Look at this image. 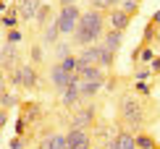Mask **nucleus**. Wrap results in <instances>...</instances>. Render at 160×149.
<instances>
[{
  "label": "nucleus",
  "instance_id": "f257e3e1",
  "mask_svg": "<svg viewBox=\"0 0 160 149\" xmlns=\"http://www.w3.org/2000/svg\"><path fill=\"white\" fill-rule=\"evenodd\" d=\"M105 21H108V18H105L102 11H97V8L82 13L79 21H76V29L71 31V37H74V42H71V45L87 47V45H95L97 39H102V34H105Z\"/></svg>",
  "mask_w": 160,
  "mask_h": 149
},
{
  "label": "nucleus",
  "instance_id": "f03ea898",
  "mask_svg": "<svg viewBox=\"0 0 160 149\" xmlns=\"http://www.w3.org/2000/svg\"><path fill=\"white\" fill-rule=\"evenodd\" d=\"M118 110H121L123 123H129V128H142V123H144V113H142V105H139L137 97L123 94V97H121V105H118Z\"/></svg>",
  "mask_w": 160,
  "mask_h": 149
},
{
  "label": "nucleus",
  "instance_id": "7ed1b4c3",
  "mask_svg": "<svg viewBox=\"0 0 160 149\" xmlns=\"http://www.w3.org/2000/svg\"><path fill=\"white\" fill-rule=\"evenodd\" d=\"M79 16H82L79 5H63V8L58 11V16L52 18V21H55V26H58V31H61V34H71V31L76 29Z\"/></svg>",
  "mask_w": 160,
  "mask_h": 149
},
{
  "label": "nucleus",
  "instance_id": "20e7f679",
  "mask_svg": "<svg viewBox=\"0 0 160 149\" xmlns=\"http://www.w3.org/2000/svg\"><path fill=\"white\" fill-rule=\"evenodd\" d=\"M18 63H21L18 47L11 45V42H3V47H0V65H3V73H5V71H13Z\"/></svg>",
  "mask_w": 160,
  "mask_h": 149
},
{
  "label": "nucleus",
  "instance_id": "39448f33",
  "mask_svg": "<svg viewBox=\"0 0 160 149\" xmlns=\"http://www.w3.org/2000/svg\"><path fill=\"white\" fill-rule=\"evenodd\" d=\"M63 136H66V144H68L71 149H89L92 147L89 131H82V128H68Z\"/></svg>",
  "mask_w": 160,
  "mask_h": 149
},
{
  "label": "nucleus",
  "instance_id": "423d86ee",
  "mask_svg": "<svg viewBox=\"0 0 160 149\" xmlns=\"http://www.w3.org/2000/svg\"><path fill=\"white\" fill-rule=\"evenodd\" d=\"M95 123V105L87 107H76L74 118H71V128H82V131H89V126Z\"/></svg>",
  "mask_w": 160,
  "mask_h": 149
},
{
  "label": "nucleus",
  "instance_id": "0eeeda50",
  "mask_svg": "<svg viewBox=\"0 0 160 149\" xmlns=\"http://www.w3.org/2000/svg\"><path fill=\"white\" fill-rule=\"evenodd\" d=\"M74 81H76V76H74V73H68V71H63L58 63L50 68V84H52V89H55V92H63L66 86L74 84Z\"/></svg>",
  "mask_w": 160,
  "mask_h": 149
},
{
  "label": "nucleus",
  "instance_id": "6e6552de",
  "mask_svg": "<svg viewBox=\"0 0 160 149\" xmlns=\"http://www.w3.org/2000/svg\"><path fill=\"white\" fill-rule=\"evenodd\" d=\"M61 102L68 107V110H76V107L82 105V94H79V79L74 81V84H68V86L61 92Z\"/></svg>",
  "mask_w": 160,
  "mask_h": 149
},
{
  "label": "nucleus",
  "instance_id": "1a4fd4ad",
  "mask_svg": "<svg viewBox=\"0 0 160 149\" xmlns=\"http://www.w3.org/2000/svg\"><path fill=\"white\" fill-rule=\"evenodd\" d=\"M108 24H110V29H116V31H126V29H129V24H131V16H129V13H123L121 8H110Z\"/></svg>",
  "mask_w": 160,
  "mask_h": 149
},
{
  "label": "nucleus",
  "instance_id": "9d476101",
  "mask_svg": "<svg viewBox=\"0 0 160 149\" xmlns=\"http://www.w3.org/2000/svg\"><path fill=\"white\" fill-rule=\"evenodd\" d=\"M39 5H42V0H18V5H16V13L24 18V21H32V18L37 16Z\"/></svg>",
  "mask_w": 160,
  "mask_h": 149
},
{
  "label": "nucleus",
  "instance_id": "9b49d317",
  "mask_svg": "<svg viewBox=\"0 0 160 149\" xmlns=\"http://www.w3.org/2000/svg\"><path fill=\"white\" fill-rule=\"evenodd\" d=\"M18 76H21V86L24 89H34L37 86V71L32 63H18Z\"/></svg>",
  "mask_w": 160,
  "mask_h": 149
},
{
  "label": "nucleus",
  "instance_id": "f8f14e48",
  "mask_svg": "<svg viewBox=\"0 0 160 149\" xmlns=\"http://www.w3.org/2000/svg\"><path fill=\"white\" fill-rule=\"evenodd\" d=\"M39 149H71V147L66 144L63 133H48V136H42V141H39Z\"/></svg>",
  "mask_w": 160,
  "mask_h": 149
},
{
  "label": "nucleus",
  "instance_id": "ddd939ff",
  "mask_svg": "<svg viewBox=\"0 0 160 149\" xmlns=\"http://www.w3.org/2000/svg\"><path fill=\"white\" fill-rule=\"evenodd\" d=\"M102 86H105V81H84V79H79V94H82V99L95 97Z\"/></svg>",
  "mask_w": 160,
  "mask_h": 149
},
{
  "label": "nucleus",
  "instance_id": "4468645a",
  "mask_svg": "<svg viewBox=\"0 0 160 149\" xmlns=\"http://www.w3.org/2000/svg\"><path fill=\"white\" fill-rule=\"evenodd\" d=\"M113 58H116V52H110L108 47L100 42V45H97V63H95V65H100V68H105V71H110V68H113Z\"/></svg>",
  "mask_w": 160,
  "mask_h": 149
},
{
  "label": "nucleus",
  "instance_id": "2eb2a0df",
  "mask_svg": "<svg viewBox=\"0 0 160 149\" xmlns=\"http://www.w3.org/2000/svg\"><path fill=\"white\" fill-rule=\"evenodd\" d=\"M58 39H61V31H58V26H55V21L45 24V26H42V42H39V45L50 47V45H55Z\"/></svg>",
  "mask_w": 160,
  "mask_h": 149
},
{
  "label": "nucleus",
  "instance_id": "dca6fc26",
  "mask_svg": "<svg viewBox=\"0 0 160 149\" xmlns=\"http://www.w3.org/2000/svg\"><path fill=\"white\" fill-rule=\"evenodd\" d=\"M76 60H79V63H84V65H95V63H97V42L82 47L79 55H76Z\"/></svg>",
  "mask_w": 160,
  "mask_h": 149
},
{
  "label": "nucleus",
  "instance_id": "f3484780",
  "mask_svg": "<svg viewBox=\"0 0 160 149\" xmlns=\"http://www.w3.org/2000/svg\"><path fill=\"white\" fill-rule=\"evenodd\" d=\"M123 42V31H116V29H108V34H102V45L108 47L110 52H116Z\"/></svg>",
  "mask_w": 160,
  "mask_h": 149
},
{
  "label": "nucleus",
  "instance_id": "a211bd4d",
  "mask_svg": "<svg viewBox=\"0 0 160 149\" xmlns=\"http://www.w3.org/2000/svg\"><path fill=\"white\" fill-rule=\"evenodd\" d=\"M79 79H84V81H105L108 76H105V68H100V65H87Z\"/></svg>",
  "mask_w": 160,
  "mask_h": 149
},
{
  "label": "nucleus",
  "instance_id": "6ab92c4d",
  "mask_svg": "<svg viewBox=\"0 0 160 149\" xmlns=\"http://www.w3.org/2000/svg\"><path fill=\"white\" fill-rule=\"evenodd\" d=\"M18 105H21V99H18V92L5 89L3 94H0V107H3V110H11V107H18Z\"/></svg>",
  "mask_w": 160,
  "mask_h": 149
},
{
  "label": "nucleus",
  "instance_id": "aec40b11",
  "mask_svg": "<svg viewBox=\"0 0 160 149\" xmlns=\"http://www.w3.org/2000/svg\"><path fill=\"white\" fill-rule=\"evenodd\" d=\"M116 149H137L134 136H131L129 131H121V133L116 136Z\"/></svg>",
  "mask_w": 160,
  "mask_h": 149
},
{
  "label": "nucleus",
  "instance_id": "412c9836",
  "mask_svg": "<svg viewBox=\"0 0 160 149\" xmlns=\"http://www.w3.org/2000/svg\"><path fill=\"white\" fill-rule=\"evenodd\" d=\"M134 144H137V149H158L155 139L147 136V133H139V136H134Z\"/></svg>",
  "mask_w": 160,
  "mask_h": 149
},
{
  "label": "nucleus",
  "instance_id": "4be33fe9",
  "mask_svg": "<svg viewBox=\"0 0 160 149\" xmlns=\"http://www.w3.org/2000/svg\"><path fill=\"white\" fill-rule=\"evenodd\" d=\"M34 18H37V24H39V26L50 24V21H52V11H50V5H48V3L39 5V11H37V16H34Z\"/></svg>",
  "mask_w": 160,
  "mask_h": 149
},
{
  "label": "nucleus",
  "instance_id": "5701e85b",
  "mask_svg": "<svg viewBox=\"0 0 160 149\" xmlns=\"http://www.w3.org/2000/svg\"><path fill=\"white\" fill-rule=\"evenodd\" d=\"M21 118L29 123L32 118H39V107L34 105V102H24V107H21Z\"/></svg>",
  "mask_w": 160,
  "mask_h": 149
},
{
  "label": "nucleus",
  "instance_id": "b1692460",
  "mask_svg": "<svg viewBox=\"0 0 160 149\" xmlns=\"http://www.w3.org/2000/svg\"><path fill=\"white\" fill-rule=\"evenodd\" d=\"M52 47H55L58 60H61V58H66V55H74V45H71V42H61V39H58V42L52 45Z\"/></svg>",
  "mask_w": 160,
  "mask_h": 149
},
{
  "label": "nucleus",
  "instance_id": "393cba45",
  "mask_svg": "<svg viewBox=\"0 0 160 149\" xmlns=\"http://www.w3.org/2000/svg\"><path fill=\"white\" fill-rule=\"evenodd\" d=\"M137 60H139V63H152V60H155V52H152V47H150V45H144L142 50L137 52Z\"/></svg>",
  "mask_w": 160,
  "mask_h": 149
},
{
  "label": "nucleus",
  "instance_id": "a878e982",
  "mask_svg": "<svg viewBox=\"0 0 160 149\" xmlns=\"http://www.w3.org/2000/svg\"><path fill=\"white\" fill-rule=\"evenodd\" d=\"M58 65H61L63 71L74 73V71H76V55H66V58H61V60H58Z\"/></svg>",
  "mask_w": 160,
  "mask_h": 149
},
{
  "label": "nucleus",
  "instance_id": "bb28decb",
  "mask_svg": "<svg viewBox=\"0 0 160 149\" xmlns=\"http://www.w3.org/2000/svg\"><path fill=\"white\" fill-rule=\"evenodd\" d=\"M121 11L129 13V16H134L139 11V0H121Z\"/></svg>",
  "mask_w": 160,
  "mask_h": 149
},
{
  "label": "nucleus",
  "instance_id": "cd10ccee",
  "mask_svg": "<svg viewBox=\"0 0 160 149\" xmlns=\"http://www.w3.org/2000/svg\"><path fill=\"white\" fill-rule=\"evenodd\" d=\"M118 3H121V0H92V5H95L97 11H110V8H116Z\"/></svg>",
  "mask_w": 160,
  "mask_h": 149
},
{
  "label": "nucleus",
  "instance_id": "c85d7f7f",
  "mask_svg": "<svg viewBox=\"0 0 160 149\" xmlns=\"http://www.w3.org/2000/svg\"><path fill=\"white\" fill-rule=\"evenodd\" d=\"M24 39V34L18 29H8V34H5V42H11V45H18Z\"/></svg>",
  "mask_w": 160,
  "mask_h": 149
},
{
  "label": "nucleus",
  "instance_id": "c756f323",
  "mask_svg": "<svg viewBox=\"0 0 160 149\" xmlns=\"http://www.w3.org/2000/svg\"><path fill=\"white\" fill-rule=\"evenodd\" d=\"M18 24V13H8V16H3V26L5 29H16Z\"/></svg>",
  "mask_w": 160,
  "mask_h": 149
},
{
  "label": "nucleus",
  "instance_id": "7c9ffc66",
  "mask_svg": "<svg viewBox=\"0 0 160 149\" xmlns=\"http://www.w3.org/2000/svg\"><path fill=\"white\" fill-rule=\"evenodd\" d=\"M32 63H42V45H34L32 47Z\"/></svg>",
  "mask_w": 160,
  "mask_h": 149
},
{
  "label": "nucleus",
  "instance_id": "2f4dec72",
  "mask_svg": "<svg viewBox=\"0 0 160 149\" xmlns=\"http://www.w3.org/2000/svg\"><path fill=\"white\" fill-rule=\"evenodd\" d=\"M26 126H29V123H26V120L21 118V115H18V120H16V136H24V131H26Z\"/></svg>",
  "mask_w": 160,
  "mask_h": 149
},
{
  "label": "nucleus",
  "instance_id": "473e14b6",
  "mask_svg": "<svg viewBox=\"0 0 160 149\" xmlns=\"http://www.w3.org/2000/svg\"><path fill=\"white\" fill-rule=\"evenodd\" d=\"M11 149H26V141L21 136H13L11 139Z\"/></svg>",
  "mask_w": 160,
  "mask_h": 149
},
{
  "label": "nucleus",
  "instance_id": "72a5a7b5",
  "mask_svg": "<svg viewBox=\"0 0 160 149\" xmlns=\"http://www.w3.org/2000/svg\"><path fill=\"white\" fill-rule=\"evenodd\" d=\"M137 92H139V94H150L152 86L147 84V81H137Z\"/></svg>",
  "mask_w": 160,
  "mask_h": 149
},
{
  "label": "nucleus",
  "instance_id": "f704fd0d",
  "mask_svg": "<svg viewBox=\"0 0 160 149\" xmlns=\"http://www.w3.org/2000/svg\"><path fill=\"white\" fill-rule=\"evenodd\" d=\"M5 126H8V110H3V107H0V133H3Z\"/></svg>",
  "mask_w": 160,
  "mask_h": 149
},
{
  "label": "nucleus",
  "instance_id": "c9c22d12",
  "mask_svg": "<svg viewBox=\"0 0 160 149\" xmlns=\"http://www.w3.org/2000/svg\"><path fill=\"white\" fill-rule=\"evenodd\" d=\"M150 73H152L150 68H139V71H137V81H147V79H150Z\"/></svg>",
  "mask_w": 160,
  "mask_h": 149
},
{
  "label": "nucleus",
  "instance_id": "e433bc0d",
  "mask_svg": "<svg viewBox=\"0 0 160 149\" xmlns=\"http://www.w3.org/2000/svg\"><path fill=\"white\" fill-rule=\"evenodd\" d=\"M5 89H8V79H5V73L0 71V94H3Z\"/></svg>",
  "mask_w": 160,
  "mask_h": 149
},
{
  "label": "nucleus",
  "instance_id": "4c0bfd02",
  "mask_svg": "<svg viewBox=\"0 0 160 149\" xmlns=\"http://www.w3.org/2000/svg\"><path fill=\"white\" fill-rule=\"evenodd\" d=\"M58 3H61V8H63V5H76L79 0H58Z\"/></svg>",
  "mask_w": 160,
  "mask_h": 149
},
{
  "label": "nucleus",
  "instance_id": "58836bf2",
  "mask_svg": "<svg viewBox=\"0 0 160 149\" xmlns=\"http://www.w3.org/2000/svg\"><path fill=\"white\" fill-rule=\"evenodd\" d=\"M152 68H155V71H160V58H155V60H152Z\"/></svg>",
  "mask_w": 160,
  "mask_h": 149
},
{
  "label": "nucleus",
  "instance_id": "ea45409f",
  "mask_svg": "<svg viewBox=\"0 0 160 149\" xmlns=\"http://www.w3.org/2000/svg\"><path fill=\"white\" fill-rule=\"evenodd\" d=\"M152 21H155V24H160V11L155 13V16H152Z\"/></svg>",
  "mask_w": 160,
  "mask_h": 149
},
{
  "label": "nucleus",
  "instance_id": "a19ab883",
  "mask_svg": "<svg viewBox=\"0 0 160 149\" xmlns=\"http://www.w3.org/2000/svg\"><path fill=\"white\" fill-rule=\"evenodd\" d=\"M0 26H3V13H0Z\"/></svg>",
  "mask_w": 160,
  "mask_h": 149
},
{
  "label": "nucleus",
  "instance_id": "79ce46f5",
  "mask_svg": "<svg viewBox=\"0 0 160 149\" xmlns=\"http://www.w3.org/2000/svg\"><path fill=\"white\" fill-rule=\"evenodd\" d=\"M89 149H102V147H89Z\"/></svg>",
  "mask_w": 160,
  "mask_h": 149
},
{
  "label": "nucleus",
  "instance_id": "37998d69",
  "mask_svg": "<svg viewBox=\"0 0 160 149\" xmlns=\"http://www.w3.org/2000/svg\"><path fill=\"white\" fill-rule=\"evenodd\" d=\"M158 39H160V31H158Z\"/></svg>",
  "mask_w": 160,
  "mask_h": 149
}]
</instances>
